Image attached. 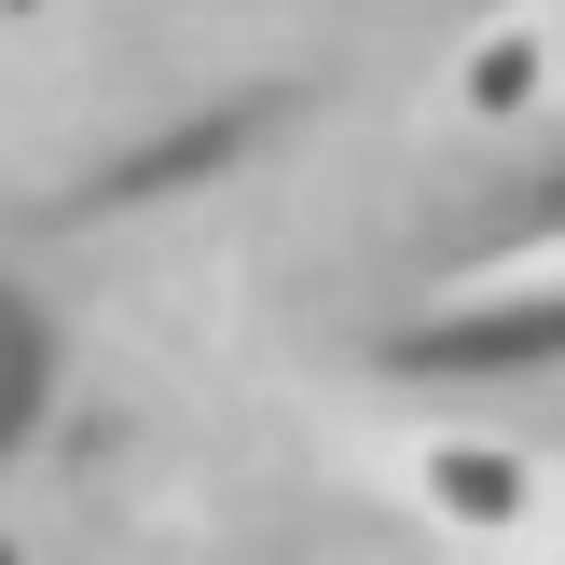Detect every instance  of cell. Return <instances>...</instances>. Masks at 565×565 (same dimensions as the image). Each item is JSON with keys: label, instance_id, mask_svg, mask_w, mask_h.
Returning a JSON list of instances; mask_svg holds the SVG:
<instances>
[{"label": "cell", "instance_id": "obj_1", "mask_svg": "<svg viewBox=\"0 0 565 565\" xmlns=\"http://www.w3.org/2000/svg\"><path fill=\"white\" fill-rule=\"evenodd\" d=\"M386 483L469 565H565V456L524 428H414L386 456Z\"/></svg>", "mask_w": 565, "mask_h": 565}, {"label": "cell", "instance_id": "obj_2", "mask_svg": "<svg viewBox=\"0 0 565 565\" xmlns=\"http://www.w3.org/2000/svg\"><path fill=\"white\" fill-rule=\"evenodd\" d=\"M441 97H456V125H524V110H552L565 97V0L483 14L456 42V70H441Z\"/></svg>", "mask_w": 565, "mask_h": 565}, {"label": "cell", "instance_id": "obj_3", "mask_svg": "<svg viewBox=\"0 0 565 565\" xmlns=\"http://www.w3.org/2000/svg\"><path fill=\"white\" fill-rule=\"evenodd\" d=\"M28 14H55V0H0V28H28Z\"/></svg>", "mask_w": 565, "mask_h": 565}, {"label": "cell", "instance_id": "obj_4", "mask_svg": "<svg viewBox=\"0 0 565 565\" xmlns=\"http://www.w3.org/2000/svg\"><path fill=\"white\" fill-rule=\"evenodd\" d=\"M0 565H42V552H28V539H0Z\"/></svg>", "mask_w": 565, "mask_h": 565}]
</instances>
